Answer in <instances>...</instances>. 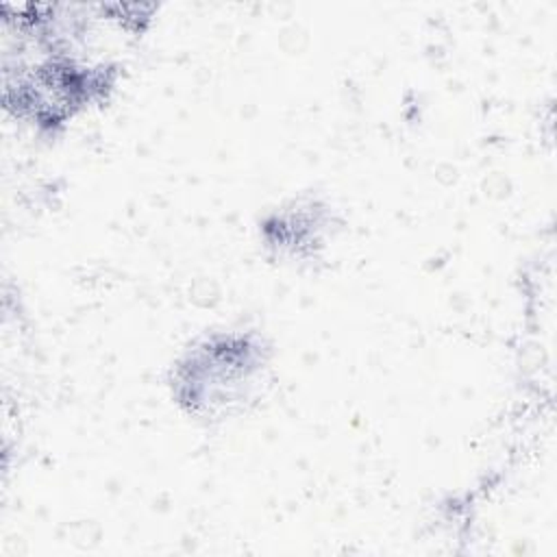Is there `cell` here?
I'll list each match as a JSON object with an SVG mask.
<instances>
[{
    "label": "cell",
    "mask_w": 557,
    "mask_h": 557,
    "mask_svg": "<svg viewBox=\"0 0 557 557\" xmlns=\"http://www.w3.org/2000/svg\"><path fill=\"white\" fill-rule=\"evenodd\" d=\"M150 22L144 4H4L7 113L39 135L63 133L117 89L124 63L107 39H137Z\"/></svg>",
    "instance_id": "6da1fadb"
},
{
    "label": "cell",
    "mask_w": 557,
    "mask_h": 557,
    "mask_svg": "<svg viewBox=\"0 0 557 557\" xmlns=\"http://www.w3.org/2000/svg\"><path fill=\"white\" fill-rule=\"evenodd\" d=\"M274 346L257 329L194 337L170 363L168 394L189 422L218 426L250 413L270 392Z\"/></svg>",
    "instance_id": "7a4b0ae2"
},
{
    "label": "cell",
    "mask_w": 557,
    "mask_h": 557,
    "mask_svg": "<svg viewBox=\"0 0 557 557\" xmlns=\"http://www.w3.org/2000/svg\"><path fill=\"white\" fill-rule=\"evenodd\" d=\"M344 222L333 202L318 194H300L268 209L257 224L263 252L278 263L313 265L342 233Z\"/></svg>",
    "instance_id": "3957f363"
}]
</instances>
